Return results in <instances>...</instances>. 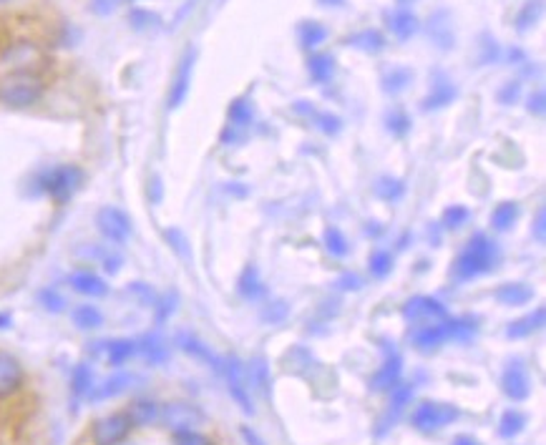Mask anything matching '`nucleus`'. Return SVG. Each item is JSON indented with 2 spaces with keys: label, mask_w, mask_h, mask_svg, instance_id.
<instances>
[{
  "label": "nucleus",
  "mask_w": 546,
  "mask_h": 445,
  "mask_svg": "<svg viewBox=\"0 0 546 445\" xmlns=\"http://www.w3.org/2000/svg\"><path fill=\"white\" fill-rule=\"evenodd\" d=\"M227 116H229V128L222 134V139L229 136V134H232V141L242 139V131H247L254 121L252 103L247 101V99H234V101L229 103Z\"/></svg>",
  "instance_id": "17"
},
{
  "label": "nucleus",
  "mask_w": 546,
  "mask_h": 445,
  "mask_svg": "<svg viewBox=\"0 0 546 445\" xmlns=\"http://www.w3.org/2000/svg\"><path fill=\"white\" fill-rule=\"evenodd\" d=\"M338 284H340L343 290H360V277H357V275H348V277H343Z\"/></svg>",
  "instance_id": "53"
},
{
  "label": "nucleus",
  "mask_w": 546,
  "mask_h": 445,
  "mask_svg": "<svg viewBox=\"0 0 546 445\" xmlns=\"http://www.w3.org/2000/svg\"><path fill=\"white\" fill-rule=\"evenodd\" d=\"M159 420L172 431H181V428H197L204 423V413L191 403H169V406L159 407Z\"/></svg>",
  "instance_id": "14"
},
{
  "label": "nucleus",
  "mask_w": 546,
  "mask_h": 445,
  "mask_svg": "<svg viewBox=\"0 0 546 445\" xmlns=\"http://www.w3.org/2000/svg\"><path fill=\"white\" fill-rule=\"evenodd\" d=\"M287 315V305L285 302H269V305L262 310V319L265 322H280Z\"/></svg>",
  "instance_id": "49"
},
{
  "label": "nucleus",
  "mask_w": 546,
  "mask_h": 445,
  "mask_svg": "<svg viewBox=\"0 0 546 445\" xmlns=\"http://www.w3.org/2000/svg\"><path fill=\"white\" fill-rule=\"evenodd\" d=\"M542 13H544V0H529L519 11V15H516V31H519V33H526L529 28L539 23Z\"/></svg>",
  "instance_id": "37"
},
{
  "label": "nucleus",
  "mask_w": 546,
  "mask_h": 445,
  "mask_svg": "<svg viewBox=\"0 0 546 445\" xmlns=\"http://www.w3.org/2000/svg\"><path fill=\"white\" fill-rule=\"evenodd\" d=\"M501 393L506 395L514 403H524L532 395V378L529 370L524 365V360H508L506 368L501 372Z\"/></svg>",
  "instance_id": "7"
},
{
  "label": "nucleus",
  "mask_w": 546,
  "mask_h": 445,
  "mask_svg": "<svg viewBox=\"0 0 546 445\" xmlns=\"http://www.w3.org/2000/svg\"><path fill=\"white\" fill-rule=\"evenodd\" d=\"M413 393H416V390H413V385H408V382H401L395 390H391V403L383 410L381 420H378V428H375V435H378V438H383V435L401 420V415L406 413V407L410 406V400H413Z\"/></svg>",
  "instance_id": "13"
},
{
  "label": "nucleus",
  "mask_w": 546,
  "mask_h": 445,
  "mask_svg": "<svg viewBox=\"0 0 546 445\" xmlns=\"http://www.w3.org/2000/svg\"><path fill=\"white\" fill-rule=\"evenodd\" d=\"M307 74L315 83H328L335 76V58L330 53H313L307 58Z\"/></svg>",
  "instance_id": "29"
},
{
  "label": "nucleus",
  "mask_w": 546,
  "mask_h": 445,
  "mask_svg": "<svg viewBox=\"0 0 546 445\" xmlns=\"http://www.w3.org/2000/svg\"><path fill=\"white\" fill-rule=\"evenodd\" d=\"M96 227L114 244H124L131 237V219L116 206H103L96 212Z\"/></svg>",
  "instance_id": "9"
},
{
  "label": "nucleus",
  "mask_w": 546,
  "mask_h": 445,
  "mask_svg": "<svg viewBox=\"0 0 546 445\" xmlns=\"http://www.w3.org/2000/svg\"><path fill=\"white\" fill-rule=\"evenodd\" d=\"M13 325V318L8 312H0V330H8Z\"/></svg>",
  "instance_id": "55"
},
{
  "label": "nucleus",
  "mask_w": 546,
  "mask_h": 445,
  "mask_svg": "<svg viewBox=\"0 0 546 445\" xmlns=\"http://www.w3.org/2000/svg\"><path fill=\"white\" fill-rule=\"evenodd\" d=\"M242 438H244V443L247 445H265V441H262L252 428H242Z\"/></svg>",
  "instance_id": "52"
},
{
  "label": "nucleus",
  "mask_w": 546,
  "mask_h": 445,
  "mask_svg": "<svg viewBox=\"0 0 546 445\" xmlns=\"http://www.w3.org/2000/svg\"><path fill=\"white\" fill-rule=\"evenodd\" d=\"M131 420L127 413H114V415H106V418L96 420L91 438L96 445H119L127 441V435L131 432Z\"/></svg>",
  "instance_id": "8"
},
{
  "label": "nucleus",
  "mask_w": 546,
  "mask_h": 445,
  "mask_svg": "<svg viewBox=\"0 0 546 445\" xmlns=\"http://www.w3.org/2000/svg\"><path fill=\"white\" fill-rule=\"evenodd\" d=\"M546 96L544 91H536V93H532L529 96V103H526V109H529V114H533L536 118H544L546 114Z\"/></svg>",
  "instance_id": "50"
},
{
  "label": "nucleus",
  "mask_w": 546,
  "mask_h": 445,
  "mask_svg": "<svg viewBox=\"0 0 546 445\" xmlns=\"http://www.w3.org/2000/svg\"><path fill=\"white\" fill-rule=\"evenodd\" d=\"M237 290H240L242 297L250 300V302H257V300L265 297L267 287L262 284V280H260V272H257L254 265H247V267H244V272L240 275V282H237Z\"/></svg>",
  "instance_id": "25"
},
{
  "label": "nucleus",
  "mask_w": 546,
  "mask_h": 445,
  "mask_svg": "<svg viewBox=\"0 0 546 445\" xmlns=\"http://www.w3.org/2000/svg\"><path fill=\"white\" fill-rule=\"evenodd\" d=\"M410 127H413V121H410V116L406 114V111H401V109H393L391 114L385 116V128L393 134V136H406L408 131H410Z\"/></svg>",
  "instance_id": "42"
},
{
  "label": "nucleus",
  "mask_w": 546,
  "mask_h": 445,
  "mask_svg": "<svg viewBox=\"0 0 546 445\" xmlns=\"http://www.w3.org/2000/svg\"><path fill=\"white\" fill-rule=\"evenodd\" d=\"M428 33H431L433 43H436L438 48H444V51H448V48L456 46V36H454L451 23H448V13L433 15L431 26H428Z\"/></svg>",
  "instance_id": "31"
},
{
  "label": "nucleus",
  "mask_w": 546,
  "mask_h": 445,
  "mask_svg": "<svg viewBox=\"0 0 546 445\" xmlns=\"http://www.w3.org/2000/svg\"><path fill=\"white\" fill-rule=\"evenodd\" d=\"M456 96H458V89L454 86V81H448L444 74H436L431 93L423 99V111H441V109H445L448 103H454Z\"/></svg>",
  "instance_id": "19"
},
{
  "label": "nucleus",
  "mask_w": 546,
  "mask_h": 445,
  "mask_svg": "<svg viewBox=\"0 0 546 445\" xmlns=\"http://www.w3.org/2000/svg\"><path fill=\"white\" fill-rule=\"evenodd\" d=\"M498 103H504V106H511V103L516 101L521 96V83L519 81H508V83H504L501 89H498Z\"/></svg>",
  "instance_id": "47"
},
{
  "label": "nucleus",
  "mask_w": 546,
  "mask_h": 445,
  "mask_svg": "<svg viewBox=\"0 0 546 445\" xmlns=\"http://www.w3.org/2000/svg\"><path fill=\"white\" fill-rule=\"evenodd\" d=\"M479 335L476 318H445L436 325H426L413 332V345L418 350H436L445 343H471Z\"/></svg>",
  "instance_id": "2"
},
{
  "label": "nucleus",
  "mask_w": 546,
  "mask_h": 445,
  "mask_svg": "<svg viewBox=\"0 0 546 445\" xmlns=\"http://www.w3.org/2000/svg\"><path fill=\"white\" fill-rule=\"evenodd\" d=\"M250 380H252V388L262 390L265 397H269V380H267V365L262 360H254L250 362Z\"/></svg>",
  "instance_id": "45"
},
{
  "label": "nucleus",
  "mask_w": 546,
  "mask_h": 445,
  "mask_svg": "<svg viewBox=\"0 0 546 445\" xmlns=\"http://www.w3.org/2000/svg\"><path fill=\"white\" fill-rule=\"evenodd\" d=\"M71 318H74V325H76L78 330H96V327L103 325L101 310L93 305H78Z\"/></svg>",
  "instance_id": "36"
},
{
  "label": "nucleus",
  "mask_w": 546,
  "mask_h": 445,
  "mask_svg": "<svg viewBox=\"0 0 546 445\" xmlns=\"http://www.w3.org/2000/svg\"><path fill=\"white\" fill-rule=\"evenodd\" d=\"M172 443L174 445H215L204 432L194 431V428H181V431H172Z\"/></svg>",
  "instance_id": "44"
},
{
  "label": "nucleus",
  "mask_w": 546,
  "mask_h": 445,
  "mask_svg": "<svg viewBox=\"0 0 546 445\" xmlns=\"http://www.w3.org/2000/svg\"><path fill=\"white\" fill-rule=\"evenodd\" d=\"M451 445H481L476 438H471V435H458V438H454V443Z\"/></svg>",
  "instance_id": "54"
},
{
  "label": "nucleus",
  "mask_w": 546,
  "mask_h": 445,
  "mask_svg": "<svg viewBox=\"0 0 546 445\" xmlns=\"http://www.w3.org/2000/svg\"><path fill=\"white\" fill-rule=\"evenodd\" d=\"M496 302H501L504 307H519L532 302L533 300V290L526 284V282H506L501 284L494 292Z\"/></svg>",
  "instance_id": "23"
},
{
  "label": "nucleus",
  "mask_w": 546,
  "mask_h": 445,
  "mask_svg": "<svg viewBox=\"0 0 546 445\" xmlns=\"http://www.w3.org/2000/svg\"><path fill=\"white\" fill-rule=\"evenodd\" d=\"M43 91H46L43 78L26 68L11 71L8 76L0 78V103L8 109H28L39 103Z\"/></svg>",
  "instance_id": "3"
},
{
  "label": "nucleus",
  "mask_w": 546,
  "mask_h": 445,
  "mask_svg": "<svg viewBox=\"0 0 546 445\" xmlns=\"http://www.w3.org/2000/svg\"><path fill=\"white\" fill-rule=\"evenodd\" d=\"M403 318L416 327H426V325H436L441 319L448 318V310L441 300L428 297V294H418V297H410L406 305H403Z\"/></svg>",
  "instance_id": "6"
},
{
  "label": "nucleus",
  "mask_w": 546,
  "mask_h": 445,
  "mask_svg": "<svg viewBox=\"0 0 546 445\" xmlns=\"http://www.w3.org/2000/svg\"><path fill=\"white\" fill-rule=\"evenodd\" d=\"M524 428H526V415H524L521 410L508 407V410L501 413L496 432H498V438H504V441H514V438H519L521 432H524Z\"/></svg>",
  "instance_id": "28"
},
{
  "label": "nucleus",
  "mask_w": 546,
  "mask_h": 445,
  "mask_svg": "<svg viewBox=\"0 0 546 445\" xmlns=\"http://www.w3.org/2000/svg\"><path fill=\"white\" fill-rule=\"evenodd\" d=\"M401 382H403V357H401V353H398L395 347H388L383 365L378 368V372L370 378V388H373L375 393H391Z\"/></svg>",
  "instance_id": "10"
},
{
  "label": "nucleus",
  "mask_w": 546,
  "mask_h": 445,
  "mask_svg": "<svg viewBox=\"0 0 546 445\" xmlns=\"http://www.w3.org/2000/svg\"><path fill=\"white\" fill-rule=\"evenodd\" d=\"M91 357H99L106 365L111 368H121L127 365L131 357L136 355V340H101V343H93L89 347Z\"/></svg>",
  "instance_id": "12"
},
{
  "label": "nucleus",
  "mask_w": 546,
  "mask_h": 445,
  "mask_svg": "<svg viewBox=\"0 0 546 445\" xmlns=\"http://www.w3.org/2000/svg\"><path fill=\"white\" fill-rule=\"evenodd\" d=\"M177 345L187 353V355L197 357V360H202L204 365L209 370H215L216 375H222V368H225V357L215 355L212 350H209V345H204L202 340H197L194 335H187V332H181L177 337Z\"/></svg>",
  "instance_id": "16"
},
{
  "label": "nucleus",
  "mask_w": 546,
  "mask_h": 445,
  "mask_svg": "<svg viewBox=\"0 0 546 445\" xmlns=\"http://www.w3.org/2000/svg\"><path fill=\"white\" fill-rule=\"evenodd\" d=\"M39 300L43 302V307H46L48 312H64L66 300L56 292V290H43V292L39 294Z\"/></svg>",
  "instance_id": "46"
},
{
  "label": "nucleus",
  "mask_w": 546,
  "mask_h": 445,
  "mask_svg": "<svg viewBox=\"0 0 546 445\" xmlns=\"http://www.w3.org/2000/svg\"><path fill=\"white\" fill-rule=\"evenodd\" d=\"M325 249H328L332 257H348L350 244L345 240L343 230H338V227H328V230H325Z\"/></svg>",
  "instance_id": "41"
},
{
  "label": "nucleus",
  "mask_w": 546,
  "mask_h": 445,
  "mask_svg": "<svg viewBox=\"0 0 546 445\" xmlns=\"http://www.w3.org/2000/svg\"><path fill=\"white\" fill-rule=\"evenodd\" d=\"M519 219V204L516 202H501L491 214V227L496 231H508Z\"/></svg>",
  "instance_id": "34"
},
{
  "label": "nucleus",
  "mask_w": 546,
  "mask_h": 445,
  "mask_svg": "<svg viewBox=\"0 0 546 445\" xmlns=\"http://www.w3.org/2000/svg\"><path fill=\"white\" fill-rule=\"evenodd\" d=\"M128 23H131L134 31H139V33H149V31L162 28V18L152 13V11H141V8H136V11H131V15H128Z\"/></svg>",
  "instance_id": "40"
},
{
  "label": "nucleus",
  "mask_w": 546,
  "mask_h": 445,
  "mask_svg": "<svg viewBox=\"0 0 546 445\" xmlns=\"http://www.w3.org/2000/svg\"><path fill=\"white\" fill-rule=\"evenodd\" d=\"M23 380H26V372H23V365L18 362V357L11 353H0V400L18 393Z\"/></svg>",
  "instance_id": "15"
},
{
  "label": "nucleus",
  "mask_w": 546,
  "mask_h": 445,
  "mask_svg": "<svg viewBox=\"0 0 546 445\" xmlns=\"http://www.w3.org/2000/svg\"><path fill=\"white\" fill-rule=\"evenodd\" d=\"M373 194L383 202H398L406 194V184L395 177H381L373 184Z\"/></svg>",
  "instance_id": "35"
},
{
  "label": "nucleus",
  "mask_w": 546,
  "mask_h": 445,
  "mask_svg": "<svg viewBox=\"0 0 546 445\" xmlns=\"http://www.w3.org/2000/svg\"><path fill=\"white\" fill-rule=\"evenodd\" d=\"M546 322V310L544 307H536L533 312L524 315V318L508 322L506 337L508 340H524V337H532L533 332H539L544 327Z\"/></svg>",
  "instance_id": "21"
},
{
  "label": "nucleus",
  "mask_w": 546,
  "mask_h": 445,
  "mask_svg": "<svg viewBox=\"0 0 546 445\" xmlns=\"http://www.w3.org/2000/svg\"><path fill=\"white\" fill-rule=\"evenodd\" d=\"M191 71H194V51H187L177 68V76L172 81V89H169V109H179L187 99L191 86Z\"/></svg>",
  "instance_id": "18"
},
{
  "label": "nucleus",
  "mask_w": 546,
  "mask_h": 445,
  "mask_svg": "<svg viewBox=\"0 0 546 445\" xmlns=\"http://www.w3.org/2000/svg\"><path fill=\"white\" fill-rule=\"evenodd\" d=\"M413 81V71L406 68V65H393L385 76H383V91L391 93V96H398L408 89V83Z\"/></svg>",
  "instance_id": "33"
},
{
  "label": "nucleus",
  "mask_w": 546,
  "mask_h": 445,
  "mask_svg": "<svg viewBox=\"0 0 546 445\" xmlns=\"http://www.w3.org/2000/svg\"><path fill=\"white\" fill-rule=\"evenodd\" d=\"M461 415V410L451 403H438V400H426L413 410V428L420 432L444 431L454 425Z\"/></svg>",
  "instance_id": "5"
},
{
  "label": "nucleus",
  "mask_w": 546,
  "mask_h": 445,
  "mask_svg": "<svg viewBox=\"0 0 546 445\" xmlns=\"http://www.w3.org/2000/svg\"><path fill=\"white\" fill-rule=\"evenodd\" d=\"M0 3H5V0H0Z\"/></svg>",
  "instance_id": "57"
},
{
  "label": "nucleus",
  "mask_w": 546,
  "mask_h": 445,
  "mask_svg": "<svg viewBox=\"0 0 546 445\" xmlns=\"http://www.w3.org/2000/svg\"><path fill=\"white\" fill-rule=\"evenodd\" d=\"M498 259H501V252H498L496 242H491L486 234L479 231V234L471 237L469 244L463 247V252L456 257L451 275H454L458 282H471L476 280V277L489 275L491 269H496Z\"/></svg>",
  "instance_id": "1"
},
{
  "label": "nucleus",
  "mask_w": 546,
  "mask_h": 445,
  "mask_svg": "<svg viewBox=\"0 0 546 445\" xmlns=\"http://www.w3.org/2000/svg\"><path fill=\"white\" fill-rule=\"evenodd\" d=\"M532 231H533V240H536V242L539 244L546 242V209L544 206L536 212V222H533Z\"/></svg>",
  "instance_id": "51"
},
{
  "label": "nucleus",
  "mask_w": 546,
  "mask_h": 445,
  "mask_svg": "<svg viewBox=\"0 0 546 445\" xmlns=\"http://www.w3.org/2000/svg\"><path fill=\"white\" fill-rule=\"evenodd\" d=\"M398 3H413V0H398Z\"/></svg>",
  "instance_id": "56"
},
{
  "label": "nucleus",
  "mask_w": 546,
  "mask_h": 445,
  "mask_svg": "<svg viewBox=\"0 0 546 445\" xmlns=\"http://www.w3.org/2000/svg\"><path fill=\"white\" fill-rule=\"evenodd\" d=\"M131 382H134V375H128V372H119V375H114V378L103 380L101 385H93L89 393V400L91 403H101V400L119 397V395L127 393L128 388H131Z\"/></svg>",
  "instance_id": "22"
},
{
  "label": "nucleus",
  "mask_w": 546,
  "mask_h": 445,
  "mask_svg": "<svg viewBox=\"0 0 546 445\" xmlns=\"http://www.w3.org/2000/svg\"><path fill=\"white\" fill-rule=\"evenodd\" d=\"M222 375L227 378L229 395H232V400L240 406L242 413H244V415H254L252 397H250V390H247V385H244V370H242L240 360H237V357H225Z\"/></svg>",
  "instance_id": "11"
},
{
  "label": "nucleus",
  "mask_w": 546,
  "mask_h": 445,
  "mask_svg": "<svg viewBox=\"0 0 546 445\" xmlns=\"http://www.w3.org/2000/svg\"><path fill=\"white\" fill-rule=\"evenodd\" d=\"M325 39H328V28L318 23V21H303V23L297 26V40H300V46H303L305 51L318 48Z\"/></svg>",
  "instance_id": "32"
},
{
  "label": "nucleus",
  "mask_w": 546,
  "mask_h": 445,
  "mask_svg": "<svg viewBox=\"0 0 546 445\" xmlns=\"http://www.w3.org/2000/svg\"><path fill=\"white\" fill-rule=\"evenodd\" d=\"M471 212L466 209V206H461V204H454V206H448L444 212V216H441V224H444L445 230H458L461 224H466L469 222Z\"/></svg>",
  "instance_id": "43"
},
{
  "label": "nucleus",
  "mask_w": 546,
  "mask_h": 445,
  "mask_svg": "<svg viewBox=\"0 0 546 445\" xmlns=\"http://www.w3.org/2000/svg\"><path fill=\"white\" fill-rule=\"evenodd\" d=\"M368 267L373 277L383 280V277H388V275L393 272V255H391L388 249H375V252L370 255Z\"/></svg>",
  "instance_id": "39"
},
{
  "label": "nucleus",
  "mask_w": 546,
  "mask_h": 445,
  "mask_svg": "<svg viewBox=\"0 0 546 445\" xmlns=\"http://www.w3.org/2000/svg\"><path fill=\"white\" fill-rule=\"evenodd\" d=\"M345 43H348V46H353V48H357V51L370 53V56L385 51V46H388V43H385V36H383L381 31H375V28L357 31V33H353V36H348Z\"/></svg>",
  "instance_id": "24"
},
{
  "label": "nucleus",
  "mask_w": 546,
  "mask_h": 445,
  "mask_svg": "<svg viewBox=\"0 0 546 445\" xmlns=\"http://www.w3.org/2000/svg\"><path fill=\"white\" fill-rule=\"evenodd\" d=\"M68 282L78 294H86V297H106L109 294V284L101 277H96L93 272H76V275H71Z\"/></svg>",
  "instance_id": "27"
},
{
  "label": "nucleus",
  "mask_w": 546,
  "mask_h": 445,
  "mask_svg": "<svg viewBox=\"0 0 546 445\" xmlns=\"http://www.w3.org/2000/svg\"><path fill=\"white\" fill-rule=\"evenodd\" d=\"M136 353H141V357L149 365H162V362H166V357H169V347H166V343L159 335H144L139 343H136Z\"/></svg>",
  "instance_id": "26"
},
{
  "label": "nucleus",
  "mask_w": 546,
  "mask_h": 445,
  "mask_svg": "<svg viewBox=\"0 0 546 445\" xmlns=\"http://www.w3.org/2000/svg\"><path fill=\"white\" fill-rule=\"evenodd\" d=\"M131 420L134 428H144V425H152L159 420V406L154 400H136L124 410Z\"/></svg>",
  "instance_id": "30"
},
{
  "label": "nucleus",
  "mask_w": 546,
  "mask_h": 445,
  "mask_svg": "<svg viewBox=\"0 0 546 445\" xmlns=\"http://www.w3.org/2000/svg\"><path fill=\"white\" fill-rule=\"evenodd\" d=\"M91 388H93V370L86 362H81L71 375V390L81 400V397H89Z\"/></svg>",
  "instance_id": "38"
},
{
  "label": "nucleus",
  "mask_w": 546,
  "mask_h": 445,
  "mask_svg": "<svg viewBox=\"0 0 546 445\" xmlns=\"http://www.w3.org/2000/svg\"><path fill=\"white\" fill-rule=\"evenodd\" d=\"M121 3H131V0H91V11L96 15H111Z\"/></svg>",
  "instance_id": "48"
},
{
  "label": "nucleus",
  "mask_w": 546,
  "mask_h": 445,
  "mask_svg": "<svg viewBox=\"0 0 546 445\" xmlns=\"http://www.w3.org/2000/svg\"><path fill=\"white\" fill-rule=\"evenodd\" d=\"M40 194H48L56 202H68L84 184V171L74 164H64V166H53V169H46L39 179Z\"/></svg>",
  "instance_id": "4"
},
{
  "label": "nucleus",
  "mask_w": 546,
  "mask_h": 445,
  "mask_svg": "<svg viewBox=\"0 0 546 445\" xmlns=\"http://www.w3.org/2000/svg\"><path fill=\"white\" fill-rule=\"evenodd\" d=\"M385 23H388V31L398 40H410L420 31L418 15L413 13V11H406V8H398L393 13L385 15Z\"/></svg>",
  "instance_id": "20"
}]
</instances>
